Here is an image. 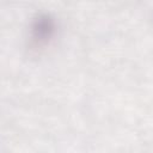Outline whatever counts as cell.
Segmentation results:
<instances>
[{
	"label": "cell",
	"mask_w": 153,
	"mask_h": 153,
	"mask_svg": "<svg viewBox=\"0 0 153 153\" xmlns=\"http://www.w3.org/2000/svg\"><path fill=\"white\" fill-rule=\"evenodd\" d=\"M57 24L56 19L47 12L38 13L31 22L30 37L36 45L48 44L56 35Z\"/></svg>",
	"instance_id": "1"
}]
</instances>
